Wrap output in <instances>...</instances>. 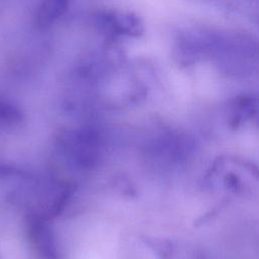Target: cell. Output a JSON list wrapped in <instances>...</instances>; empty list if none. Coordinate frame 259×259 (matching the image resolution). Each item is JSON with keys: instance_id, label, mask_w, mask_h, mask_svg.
<instances>
[{"instance_id": "cell-5", "label": "cell", "mask_w": 259, "mask_h": 259, "mask_svg": "<svg viewBox=\"0 0 259 259\" xmlns=\"http://www.w3.org/2000/svg\"><path fill=\"white\" fill-rule=\"evenodd\" d=\"M23 119L21 109L13 102L0 98V127H12Z\"/></svg>"}, {"instance_id": "cell-1", "label": "cell", "mask_w": 259, "mask_h": 259, "mask_svg": "<svg viewBox=\"0 0 259 259\" xmlns=\"http://www.w3.org/2000/svg\"><path fill=\"white\" fill-rule=\"evenodd\" d=\"M63 154L78 168H93L100 158V138L93 128L69 131L60 138Z\"/></svg>"}, {"instance_id": "cell-2", "label": "cell", "mask_w": 259, "mask_h": 259, "mask_svg": "<svg viewBox=\"0 0 259 259\" xmlns=\"http://www.w3.org/2000/svg\"><path fill=\"white\" fill-rule=\"evenodd\" d=\"M29 238L39 254L46 259H58V250L52 230L47 220L33 212L27 218Z\"/></svg>"}, {"instance_id": "cell-3", "label": "cell", "mask_w": 259, "mask_h": 259, "mask_svg": "<svg viewBox=\"0 0 259 259\" xmlns=\"http://www.w3.org/2000/svg\"><path fill=\"white\" fill-rule=\"evenodd\" d=\"M99 23L116 34L138 36L144 31L143 22L139 16L124 11H105L98 15Z\"/></svg>"}, {"instance_id": "cell-4", "label": "cell", "mask_w": 259, "mask_h": 259, "mask_svg": "<svg viewBox=\"0 0 259 259\" xmlns=\"http://www.w3.org/2000/svg\"><path fill=\"white\" fill-rule=\"evenodd\" d=\"M67 7V1L50 0L42 2L36 11L35 23L41 27L50 25L66 12Z\"/></svg>"}]
</instances>
